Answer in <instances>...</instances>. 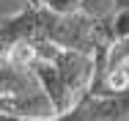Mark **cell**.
<instances>
[{
  "label": "cell",
  "mask_w": 129,
  "mask_h": 121,
  "mask_svg": "<svg viewBox=\"0 0 129 121\" xmlns=\"http://www.w3.org/2000/svg\"><path fill=\"white\" fill-rule=\"evenodd\" d=\"M39 55L41 61L36 63L33 77L41 94L50 99L52 113L63 116L82 96L91 94L96 77V55L85 50L63 47L55 41H39Z\"/></svg>",
  "instance_id": "obj_1"
},
{
  "label": "cell",
  "mask_w": 129,
  "mask_h": 121,
  "mask_svg": "<svg viewBox=\"0 0 129 121\" xmlns=\"http://www.w3.org/2000/svg\"><path fill=\"white\" fill-rule=\"evenodd\" d=\"M0 121H129V91L118 96H82L63 116L47 118H27V116H8L0 113Z\"/></svg>",
  "instance_id": "obj_2"
},
{
  "label": "cell",
  "mask_w": 129,
  "mask_h": 121,
  "mask_svg": "<svg viewBox=\"0 0 129 121\" xmlns=\"http://www.w3.org/2000/svg\"><path fill=\"white\" fill-rule=\"evenodd\" d=\"M33 3L47 8V11H52V14H60V17L85 14V0H33Z\"/></svg>",
  "instance_id": "obj_3"
},
{
  "label": "cell",
  "mask_w": 129,
  "mask_h": 121,
  "mask_svg": "<svg viewBox=\"0 0 129 121\" xmlns=\"http://www.w3.org/2000/svg\"><path fill=\"white\" fill-rule=\"evenodd\" d=\"M115 8H129V0H115Z\"/></svg>",
  "instance_id": "obj_4"
}]
</instances>
